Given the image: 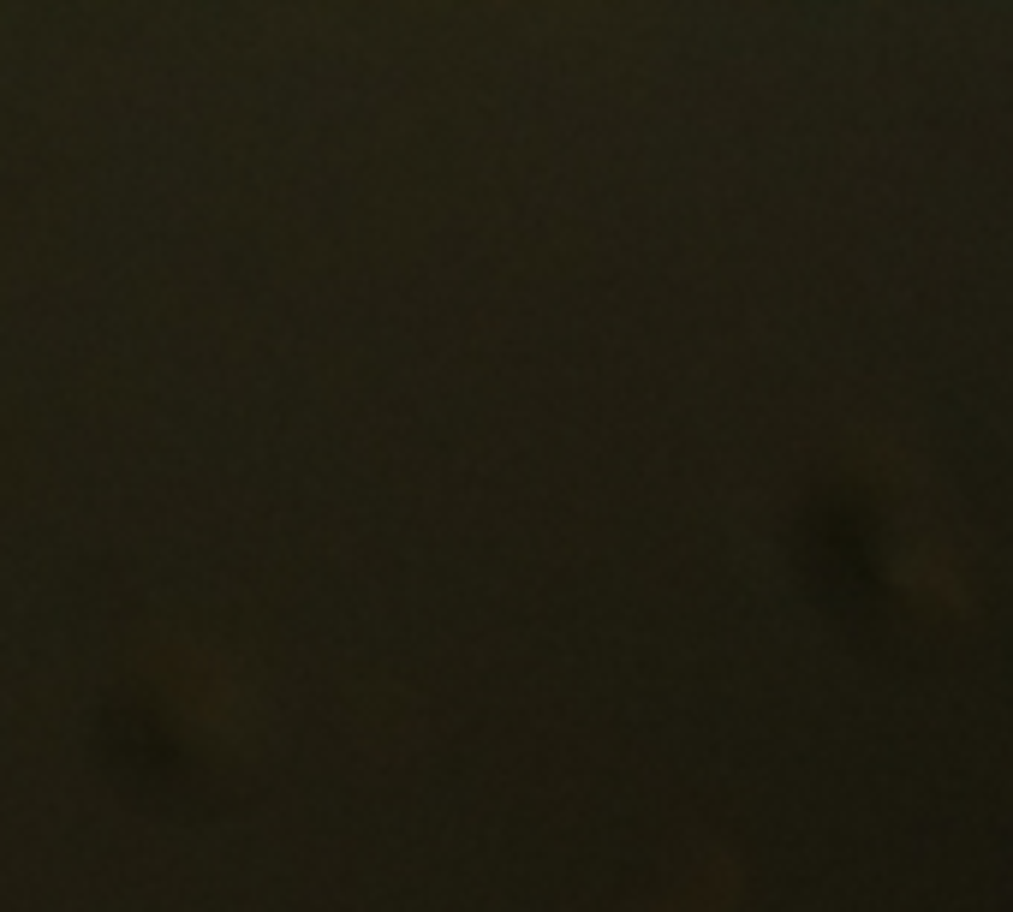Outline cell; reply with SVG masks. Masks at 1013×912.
Listing matches in <instances>:
<instances>
[{
  "mask_svg": "<svg viewBox=\"0 0 1013 912\" xmlns=\"http://www.w3.org/2000/svg\"><path fill=\"white\" fill-rule=\"evenodd\" d=\"M101 752H108L113 776H125L144 800L215 805V793H221V764H209L203 740H192L173 721V709L144 692H125L101 709Z\"/></svg>",
  "mask_w": 1013,
  "mask_h": 912,
  "instance_id": "cell-1",
  "label": "cell"
}]
</instances>
